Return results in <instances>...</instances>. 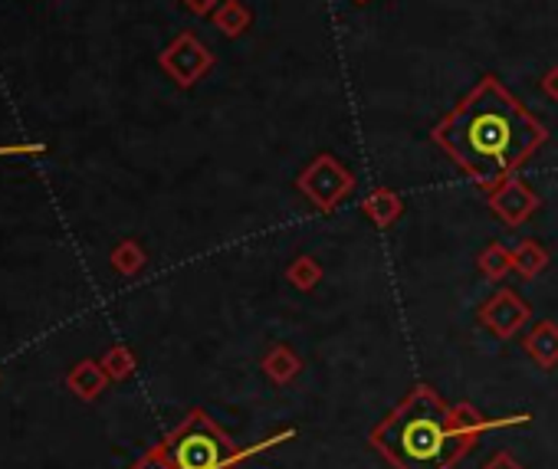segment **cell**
I'll return each mask as SVG.
<instances>
[{
    "label": "cell",
    "mask_w": 558,
    "mask_h": 469,
    "mask_svg": "<svg viewBox=\"0 0 558 469\" xmlns=\"http://www.w3.org/2000/svg\"><path fill=\"white\" fill-rule=\"evenodd\" d=\"M434 138L466 174L493 187L542 145L545 132L496 79H483Z\"/></svg>",
    "instance_id": "obj_1"
},
{
    "label": "cell",
    "mask_w": 558,
    "mask_h": 469,
    "mask_svg": "<svg viewBox=\"0 0 558 469\" xmlns=\"http://www.w3.org/2000/svg\"><path fill=\"white\" fill-rule=\"evenodd\" d=\"M466 440V423L427 387L414 391L375 433L378 449L401 469H450Z\"/></svg>",
    "instance_id": "obj_2"
},
{
    "label": "cell",
    "mask_w": 558,
    "mask_h": 469,
    "mask_svg": "<svg viewBox=\"0 0 558 469\" xmlns=\"http://www.w3.org/2000/svg\"><path fill=\"white\" fill-rule=\"evenodd\" d=\"M165 459L174 469H227L233 459V446L227 436L204 417L194 414L165 446Z\"/></svg>",
    "instance_id": "obj_3"
},
{
    "label": "cell",
    "mask_w": 558,
    "mask_h": 469,
    "mask_svg": "<svg viewBox=\"0 0 558 469\" xmlns=\"http://www.w3.org/2000/svg\"><path fill=\"white\" fill-rule=\"evenodd\" d=\"M161 70L178 83V86H194L210 66H214V57L210 50L194 37V34H181L165 53H161Z\"/></svg>",
    "instance_id": "obj_4"
},
{
    "label": "cell",
    "mask_w": 558,
    "mask_h": 469,
    "mask_svg": "<svg viewBox=\"0 0 558 469\" xmlns=\"http://www.w3.org/2000/svg\"><path fill=\"white\" fill-rule=\"evenodd\" d=\"M300 187L319 203V207H332L349 187H352V177L336 164L332 155H323L319 161H313L306 168V174L300 177Z\"/></svg>",
    "instance_id": "obj_5"
},
{
    "label": "cell",
    "mask_w": 558,
    "mask_h": 469,
    "mask_svg": "<svg viewBox=\"0 0 558 469\" xmlns=\"http://www.w3.org/2000/svg\"><path fill=\"white\" fill-rule=\"evenodd\" d=\"M493 207H496V213L506 217L509 223H519V220L535 207V197L529 194L525 184H519V181H502V187L493 194Z\"/></svg>",
    "instance_id": "obj_6"
},
{
    "label": "cell",
    "mask_w": 558,
    "mask_h": 469,
    "mask_svg": "<svg viewBox=\"0 0 558 469\" xmlns=\"http://www.w3.org/2000/svg\"><path fill=\"white\" fill-rule=\"evenodd\" d=\"M214 24L227 34V37H240L250 27V11L240 4V0H223V4L214 11Z\"/></svg>",
    "instance_id": "obj_7"
},
{
    "label": "cell",
    "mask_w": 558,
    "mask_h": 469,
    "mask_svg": "<svg viewBox=\"0 0 558 469\" xmlns=\"http://www.w3.org/2000/svg\"><path fill=\"white\" fill-rule=\"evenodd\" d=\"M365 207H368V213H372L375 220H381V223H388V220L401 210V203H398L388 190H375V194L365 200Z\"/></svg>",
    "instance_id": "obj_8"
},
{
    "label": "cell",
    "mask_w": 558,
    "mask_h": 469,
    "mask_svg": "<svg viewBox=\"0 0 558 469\" xmlns=\"http://www.w3.org/2000/svg\"><path fill=\"white\" fill-rule=\"evenodd\" d=\"M112 260H116V270H122V273H135V270L142 267V254H138V247H132V244L119 247Z\"/></svg>",
    "instance_id": "obj_9"
},
{
    "label": "cell",
    "mask_w": 558,
    "mask_h": 469,
    "mask_svg": "<svg viewBox=\"0 0 558 469\" xmlns=\"http://www.w3.org/2000/svg\"><path fill=\"white\" fill-rule=\"evenodd\" d=\"M181 4L191 11V14H197V17H207V14H214L223 0H181Z\"/></svg>",
    "instance_id": "obj_10"
},
{
    "label": "cell",
    "mask_w": 558,
    "mask_h": 469,
    "mask_svg": "<svg viewBox=\"0 0 558 469\" xmlns=\"http://www.w3.org/2000/svg\"><path fill=\"white\" fill-rule=\"evenodd\" d=\"M106 365H109V371H112V374H125V371H129V355L116 348V351H109Z\"/></svg>",
    "instance_id": "obj_11"
},
{
    "label": "cell",
    "mask_w": 558,
    "mask_h": 469,
    "mask_svg": "<svg viewBox=\"0 0 558 469\" xmlns=\"http://www.w3.org/2000/svg\"><path fill=\"white\" fill-rule=\"evenodd\" d=\"M542 89H545V96L558 99V66L545 73V79H542Z\"/></svg>",
    "instance_id": "obj_12"
},
{
    "label": "cell",
    "mask_w": 558,
    "mask_h": 469,
    "mask_svg": "<svg viewBox=\"0 0 558 469\" xmlns=\"http://www.w3.org/2000/svg\"><path fill=\"white\" fill-rule=\"evenodd\" d=\"M135 469H174L168 459H165V453L161 456H151V459H145L142 466H135Z\"/></svg>",
    "instance_id": "obj_13"
},
{
    "label": "cell",
    "mask_w": 558,
    "mask_h": 469,
    "mask_svg": "<svg viewBox=\"0 0 558 469\" xmlns=\"http://www.w3.org/2000/svg\"><path fill=\"white\" fill-rule=\"evenodd\" d=\"M359 4H365V0H359Z\"/></svg>",
    "instance_id": "obj_14"
}]
</instances>
